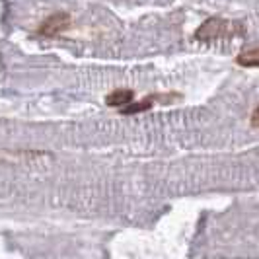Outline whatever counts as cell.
<instances>
[{
	"label": "cell",
	"mask_w": 259,
	"mask_h": 259,
	"mask_svg": "<svg viewBox=\"0 0 259 259\" xmlns=\"http://www.w3.org/2000/svg\"><path fill=\"white\" fill-rule=\"evenodd\" d=\"M246 35V26L236 20L226 18H208L195 29V39L201 43H217V41H230Z\"/></svg>",
	"instance_id": "1"
},
{
	"label": "cell",
	"mask_w": 259,
	"mask_h": 259,
	"mask_svg": "<svg viewBox=\"0 0 259 259\" xmlns=\"http://www.w3.org/2000/svg\"><path fill=\"white\" fill-rule=\"evenodd\" d=\"M70 26H72V20H70V16H68V14L66 12H55L39 24L37 35L47 37V39L59 37V35H63L65 31H68Z\"/></svg>",
	"instance_id": "2"
},
{
	"label": "cell",
	"mask_w": 259,
	"mask_h": 259,
	"mask_svg": "<svg viewBox=\"0 0 259 259\" xmlns=\"http://www.w3.org/2000/svg\"><path fill=\"white\" fill-rule=\"evenodd\" d=\"M174 98H178V94H174V96H162V94H152V96H146L144 100L141 102H133L129 107H125L121 113H125V115H133V113H143V111H148L156 102H160V100H174Z\"/></svg>",
	"instance_id": "3"
},
{
	"label": "cell",
	"mask_w": 259,
	"mask_h": 259,
	"mask_svg": "<svg viewBox=\"0 0 259 259\" xmlns=\"http://www.w3.org/2000/svg\"><path fill=\"white\" fill-rule=\"evenodd\" d=\"M133 100H135V92L133 90L117 88V90H113L111 94H107L105 104L109 105V107H115L119 111H123L125 107H129V105L133 104Z\"/></svg>",
	"instance_id": "4"
},
{
	"label": "cell",
	"mask_w": 259,
	"mask_h": 259,
	"mask_svg": "<svg viewBox=\"0 0 259 259\" xmlns=\"http://www.w3.org/2000/svg\"><path fill=\"white\" fill-rule=\"evenodd\" d=\"M236 63L246 68H259V47H251V49H244L236 57Z\"/></svg>",
	"instance_id": "5"
},
{
	"label": "cell",
	"mask_w": 259,
	"mask_h": 259,
	"mask_svg": "<svg viewBox=\"0 0 259 259\" xmlns=\"http://www.w3.org/2000/svg\"><path fill=\"white\" fill-rule=\"evenodd\" d=\"M249 123L253 125V127H257L259 129V105L251 111V115H249Z\"/></svg>",
	"instance_id": "6"
}]
</instances>
